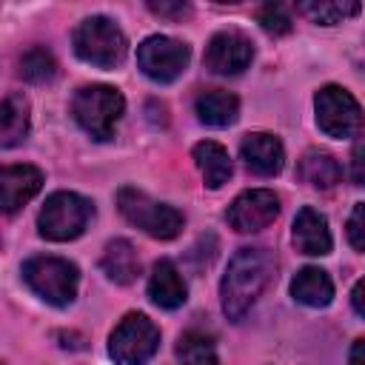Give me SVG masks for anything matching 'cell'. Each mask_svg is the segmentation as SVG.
Instances as JSON below:
<instances>
[{
	"label": "cell",
	"mask_w": 365,
	"mask_h": 365,
	"mask_svg": "<svg viewBox=\"0 0 365 365\" xmlns=\"http://www.w3.org/2000/svg\"><path fill=\"white\" fill-rule=\"evenodd\" d=\"M274 279V257L265 248H240L220 282L222 311L228 319H242L248 308Z\"/></svg>",
	"instance_id": "1"
},
{
	"label": "cell",
	"mask_w": 365,
	"mask_h": 365,
	"mask_svg": "<svg viewBox=\"0 0 365 365\" xmlns=\"http://www.w3.org/2000/svg\"><path fill=\"white\" fill-rule=\"evenodd\" d=\"M23 279L43 302L66 308L77 297L80 271L74 262L63 257H31L23 262Z\"/></svg>",
	"instance_id": "2"
},
{
	"label": "cell",
	"mask_w": 365,
	"mask_h": 365,
	"mask_svg": "<svg viewBox=\"0 0 365 365\" xmlns=\"http://www.w3.org/2000/svg\"><path fill=\"white\" fill-rule=\"evenodd\" d=\"M123 111L125 100L111 86H83L71 100V114L77 125L94 140H111Z\"/></svg>",
	"instance_id": "3"
},
{
	"label": "cell",
	"mask_w": 365,
	"mask_h": 365,
	"mask_svg": "<svg viewBox=\"0 0 365 365\" xmlns=\"http://www.w3.org/2000/svg\"><path fill=\"white\" fill-rule=\"evenodd\" d=\"M74 51L80 60L97 66V68H114L125 60L128 40L120 31V26L108 17H86L74 29Z\"/></svg>",
	"instance_id": "4"
},
{
	"label": "cell",
	"mask_w": 365,
	"mask_h": 365,
	"mask_svg": "<svg viewBox=\"0 0 365 365\" xmlns=\"http://www.w3.org/2000/svg\"><path fill=\"white\" fill-rule=\"evenodd\" d=\"M117 208L131 225H137L143 234H148L154 240H174L182 231V222H185L177 208H171L165 202H157L145 191L131 188V185L117 191Z\"/></svg>",
	"instance_id": "5"
},
{
	"label": "cell",
	"mask_w": 365,
	"mask_h": 365,
	"mask_svg": "<svg viewBox=\"0 0 365 365\" xmlns=\"http://www.w3.org/2000/svg\"><path fill=\"white\" fill-rule=\"evenodd\" d=\"M91 214H94V208L86 197H80L74 191H54L46 200V205L40 208V217H37L40 237H46L51 242L77 240L86 231Z\"/></svg>",
	"instance_id": "6"
},
{
	"label": "cell",
	"mask_w": 365,
	"mask_h": 365,
	"mask_svg": "<svg viewBox=\"0 0 365 365\" xmlns=\"http://www.w3.org/2000/svg\"><path fill=\"white\" fill-rule=\"evenodd\" d=\"M317 125L336 140L354 137L365 128V111L356 103V97L342 86H322L314 97Z\"/></svg>",
	"instance_id": "7"
},
{
	"label": "cell",
	"mask_w": 365,
	"mask_h": 365,
	"mask_svg": "<svg viewBox=\"0 0 365 365\" xmlns=\"http://www.w3.org/2000/svg\"><path fill=\"white\" fill-rule=\"evenodd\" d=\"M160 345V331L145 314H125L108 336V354L117 365H145Z\"/></svg>",
	"instance_id": "8"
},
{
	"label": "cell",
	"mask_w": 365,
	"mask_h": 365,
	"mask_svg": "<svg viewBox=\"0 0 365 365\" xmlns=\"http://www.w3.org/2000/svg\"><path fill=\"white\" fill-rule=\"evenodd\" d=\"M188 60H191L188 46L180 43V40H174V37L154 34V37H145L137 46V66L154 83H171V80H177L185 71Z\"/></svg>",
	"instance_id": "9"
},
{
	"label": "cell",
	"mask_w": 365,
	"mask_h": 365,
	"mask_svg": "<svg viewBox=\"0 0 365 365\" xmlns=\"http://www.w3.org/2000/svg\"><path fill=\"white\" fill-rule=\"evenodd\" d=\"M279 214V197L268 188H251L242 191L231 205H228V225L240 234H254L268 228Z\"/></svg>",
	"instance_id": "10"
},
{
	"label": "cell",
	"mask_w": 365,
	"mask_h": 365,
	"mask_svg": "<svg viewBox=\"0 0 365 365\" xmlns=\"http://www.w3.org/2000/svg\"><path fill=\"white\" fill-rule=\"evenodd\" d=\"M251 57H254V46H251V40L245 34H240V31H217L205 46L202 63H205L208 71L228 77V74L245 71Z\"/></svg>",
	"instance_id": "11"
},
{
	"label": "cell",
	"mask_w": 365,
	"mask_h": 365,
	"mask_svg": "<svg viewBox=\"0 0 365 365\" xmlns=\"http://www.w3.org/2000/svg\"><path fill=\"white\" fill-rule=\"evenodd\" d=\"M240 157L245 160L248 171H254L259 177H274V174H279V168L285 163V148L274 134L254 131V134L242 137Z\"/></svg>",
	"instance_id": "12"
},
{
	"label": "cell",
	"mask_w": 365,
	"mask_h": 365,
	"mask_svg": "<svg viewBox=\"0 0 365 365\" xmlns=\"http://www.w3.org/2000/svg\"><path fill=\"white\" fill-rule=\"evenodd\" d=\"M43 188V174L34 165H6L0 171V197H3V211L14 214L23 202H29L37 191Z\"/></svg>",
	"instance_id": "13"
},
{
	"label": "cell",
	"mask_w": 365,
	"mask_h": 365,
	"mask_svg": "<svg viewBox=\"0 0 365 365\" xmlns=\"http://www.w3.org/2000/svg\"><path fill=\"white\" fill-rule=\"evenodd\" d=\"M294 245H297V251H302L308 257L331 254V245H334L331 228H328V220L317 208H311V205L299 208V214L294 220Z\"/></svg>",
	"instance_id": "14"
},
{
	"label": "cell",
	"mask_w": 365,
	"mask_h": 365,
	"mask_svg": "<svg viewBox=\"0 0 365 365\" xmlns=\"http://www.w3.org/2000/svg\"><path fill=\"white\" fill-rule=\"evenodd\" d=\"M185 294H188V288H185L177 265L171 259H160L148 277V299L165 311H174L185 302Z\"/></svg>",
	"instance_id": "15"
},
{
	"label": "cell",
	"mask_w": 365,
	"mask_h": 365,
	"mask_svg": "<svg viewBox=\"0 0 365 365\" xmlns=\"http://www.w3.org/2000/svg\"><path fill=\"white\" fill-rule=\"evenodd\" d=\"M194 111H197L200 123L214 125V128H225L240 117V100L231 91L211 88V91H202L194 100Z\"/></svg>",
	"instance_id": "16"
},
{
	"label": "cell",
	"mask_w": 365,
	"mask_h": 365,
	"mask_svg": "<svg viewBox=\"0 0 365 365\" xmlns=\"http://www.w3.org/2000/svg\"><path fill=\"white\" fill-rule=\"evenodd\" d=\"M291 297L308 308H325L334 299V282L322 268H302L291 282Z\"/></svg>",
	"instance_id": "17"
},
{
	"label": "cell",
	"mask_w": 365,
	"mask_h": 365,
	"mask_svg": "<svg viewBox=\"0 0 365 365\" xmlns=\"http://www.w3.org/2000/svg\"><path fill=\"white\" fill-rule=\"evenodd\" d=\"M100 268L106 271V277L117 285H128L137 279L140 274V259H137V251L128 240H111L103 251V259H100Z\"/></svg>",
	"instance_id": "18"
},
{
	"label": "cell",
	"mask_w": 365,
	"mask_h": 365,
	"mask_svg": "<svg viewBox=\"0 0 365 365\" xmlns=\"http://www.w3.org/2000/svg\"><path fill=\"white\" fill-rule=\"evenodd\" d=\"M194 163L205 180L208 188H222L228 180H231V157L228 151L214 143V140H205V143H197L194 145Z\"/></svg>",
	"instance_id": "19"
},
{
	"label": "cell",
	"mask_w": 365,
	"mask_h": 365,
	"mask_svg": "<svg viewBox=\"0 0 365 365\" xmlns=\"http://www.w3.org/2000/svg\"><path fill=\"white\" fill-rule=\"evenodd\" d=\"M29 134V100L23 94H9L0 108V145L11 148Z\"/></svg>",
	"instance_id": "20"
},
{
	"label": "cell",
	"mask_w": 365,
	"mask_h": 365,
	"mask_svg": "<svg viewBox=\"0 0 365 365\" xmlns=\"http://www.w3.org/2000/svg\"><path fill=\"white\" fill-rule=\"evenodd\" d=\"M297 171H299L302 182H308L314 188H334L342 180V168H339L336 157H331L328 151H305Z\"/></svg>",
	"instance_id": "21"
},
{
	"label": "cell",
	"mask_w": 365,
	"mask_h": 365,
	"mask_svg": "<svg viewBox=\"0 0 365 365\" xmlns=\"http://www.w3.org/2000/svg\"><path fill=\"white\" fill-rule=\"evenodd\" d=\"M297 11L305 14L311 23L336 26V23L359 14V3H354V0H311V3H299Z\"/></svg>",
	"instance_id": "22"
},
{
	"label": "cell",
	"mask_w": 365,
	"mask_h": 365,
	"mask_svg": "<svg viewBox=\"0 0 365 365\" xmlns=\"http://www.w3.org/2000/svg\"><path fill=\"white\" fill-rule=\"evenodd\" d=\"M177 356L182 365H220L214 339L202 331H185L177 342Z\"/></svg>",
	"instance_id": "23"
},
{
	"label": "cell",
	"mask_w": 365,
	"mask_h": 365,
	"mask_svg": "<svg viewBox=\"0 0 365 365\" xmlns=\"http://www.w3.org/2000/svg\"><path fill=\"white\" fill-rule=\"evenodd\" d=\"M20 74L29 83H46V80H51L57 74V60L51 57L48 48L34 46L20 57Z\"/></svg>",
	"instance_id": "24"
},
{
	"label": "cell",
	"mask_w": 365,
	"mask_h": 365,
	"mask_svg": "<svg viewBox=\"0 0 365 365\" xmlns=\"http://www.w3.org/2000/svg\"><path fill=\"white\" fill-rule=\"evenodd\" d=\"M257 20H259V26H262L268 34H274V37H282V34L291 31V14H288L285 6H279V3H265V6H259Z\"/></svg>",
	"instance_id": "25"
},
{
	"label": "cell",
	"mask_w": 365,
	"mask_h": 365,
	"mask_svg": "<svg viewBox=\"0 0 365 365\" xmlns=\"http://www.w3.org/2000/svg\"><path fill=\"white\" fill-rule=\"evenodd\" d=\"M348 242L356 251H365V202L354 205V211L348 217Z\"/></svg>",
	"instance_id": "26"
},
{
	"label": "cell",
	"mask_w": 365,
	"mask_h": 365,
	"mask_svg": "<svg viewBox=\"0 0 365 365\" xmlns=\"http://www.w3.org/2000/svg\"><path fill=\"white\" fill-rule=\"evenodd\" d=\"M148 9L157 14V17H168V20H182V17H188L191 14V6L188 3H148Z\"/></svg>",
	"instance_id": "27"
},
{
	"label": "cell",
	"mask_w": 365,
	"mask_h": 365,
	"mask_svg": "<svg viewBox=\"0 0 365 365\" xmlns=\"http://www.w3.org/2000/svg\"><path fill=\"white\" fill-rule=\"evenodd\" d=\"M351 180H354V185H365V140L356 143V148L351 154Z\"/></svg>",
	"instance_id": "28"
},
{
	"label": "cell",
	"mask_w": 365,
	"mask_h": 365,
	"mask_svg": "<svg viewBox=\"0 0 365 365\" xmlns=\"http://www.w3.org/2000/svg\"><path fill=\"white\" fill-rule=\"evenodd\" d=\"M351 305H354V311H356L359 317H365V277L354 285V291H351Z\"/></svg>",
	"instance_id": "29"
},
{
	"label": "cell",
	"mask_w": 365,
	"mask_h": 365,
	"mask_svg": "<svg viewBox=\"0 0 365 365\" xmlns=\"http://www.w3.org/2000/svg\"><path fill=\"white\" fill-rule=\"evenodd\" d=\"M348 365H365V339H356L351 354H348Z\"/></svg>",
	"instance_id": "30"
}]
</instances>
